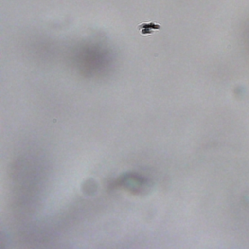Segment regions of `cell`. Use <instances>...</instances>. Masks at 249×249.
Returning a JSON list of instances; mask_svg holds the SVG:
<instances>
[{
	"instance_id": "cell-1",
	"label": "cell",
	"mask_w": 249,
	"mask_h": 249,
	"mask_svg": "<svg viewBox=\"0 0 249 249\" xmlns=\"http://www.w3.org/2000/svg\"><path fill=\"white\" fill-rule=\"evenodd\" d=\"M138 29L140 30V33L143 35H150L154 32H157L160 29V26L158 23L155 22H149V23H142L138 25Z\"/></svg>"
}]
</instances>
